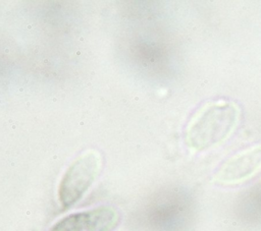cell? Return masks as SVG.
I'll list each match as a JSON object with an SVG mask.
<instances>
[{
    "label": "cell",
    "mask_w": 261,
    "mask_h": 231,
    "mask_svg": "<svg viewBox=\"0 0 261 231\" xmlns=\"http://www.w3.org/2000/svg\"><path fill=\"white\" fill-rule=\"evenodd\" d=\"M240 116L241 110L233 102L223 99L206 102L190 119L186 140L196 151L218 145L233 132Z\"/></svg>",
    "instance_id": "1"
},
{
    "label": "cell",
    "mask_w": 261,
    "mask_h": 231,
    "mask_svg": "<svg viewBox=\"0 0 261 231\" xmlns=\"http://www.w3.org/2000/svg\"><path fill=\"white\" fill-rule=\"evenodd\" d=\"M101 169V157L95 151L80 156L64 173L58 189V196L64 209L72 207L88 191Z\"/></svg>",
    "instance_id": "2"
},
{
    "label": "cell",
    "mask_w": 261,
    "mask_h": 231,
    "mask_svg": "<svg viewBox=\"0 0 261 231\" xmlns=\"http://www.w3.org/2000/svg\"><path fill=\"white\" fill-rule=\"evenodd\" d=\"M119 223L118 212L111 207H99L66 216L49 231H112Z\"/></svg>",
    "instance_id": "3"
},
{
    "label": "cell",
    "mask_w": 261,
    "mask_h": 231,
    "mask_svg": "<svg viewBox=\"0 0 261 231\" xmlns=\"http://www.w3.org/2000/svg\"><path fill=\"white\" fill-rule=\"evenodd\" d=\"M261 170V143L247 148L227 159L215 174L221 183L242 182Z\"/></svg>",
    "instance_id": "4"
}]
</instances>
